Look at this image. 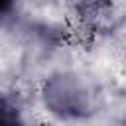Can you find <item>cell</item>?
Listing matches in <instances>:
<instances>
[{
    "label": "cell",
    "mask_w": 126,
    "mask_h": 126,
    "mask_svg": "<svg viewBox=\"0 0 126 126\" xmlns=\"http://www.w3.org/2000/svg\"><path fill=\"white\" fill-rule=\"evenodd\" d=\"M0 126H30L18 100L6 93H0Z\"/></svg>",
    "instance_id": "3"
},
{
    "label": "cell",
    "mask_w": 126,
    "mask_h": 126,
    "mask_svg": "<svg viewBox=\"0 0 126 126\" xmlns=\"http://www.w3.org/2000/svg\"><path fill=\"white\" fill-rule=\"evenodd\" d=\"M75 14L89 32L102 33L110 30L114 6L112 0H75Z\"/></svg>",
    "instance_id": "2"
},
{
    "label": "cell",
    "mask_w": 126,
    "mask_h": 126,
    "mask_svg": "<svg viewBox=\"0 0 126 126\" xmlns=\"http://www.w3.org/2000/svg\"><path fill=\"white\" fill-rule=\"evenodd\" d=\"M43 108L61 122H85L96 112L94 93L75 71L59 69L49 73L39 87Z\"/></svg>",
    "instance_id": "1"
},
{
    "label": "cell",
    "mask_w": 126,
    "mask_h": 126,
    "mask_svg": "<svg viewBox=\"0 0 126 126\" xmlns=\"http://www.w3.org/2000/svg\"><path fill=\"white\" fill-rule=\"evenodd\" d=\"M20 14V0H0V28L12 24Z\"/></svg>",
    "instance_id": "4"
}]
</instances>
